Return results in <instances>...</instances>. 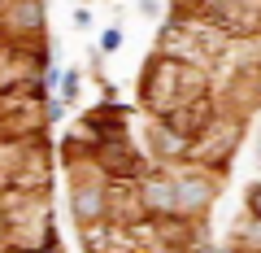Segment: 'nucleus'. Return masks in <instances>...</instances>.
I'll return each instance as SVG.
<instances>
[{"instance_id":"nucleus-1","label":"nucleus","mask_w":261,"mask_h":253,"mask_svg":"<svg viewBox=\"0 0 261 253\" xmlns=\"http://www.w3.org/2000/svg\"><path fill=\"white\" fill-rule=\"evenodd\" d=\"M140 101L166 166L178 157L192 179H222L261 109V0H174Z\"/></svg>"},{"instance_id":"nucleus-2","label":"nucleus","mask_w":261,"mask_h":253,"mask_svg":"<svg viewBox=\"0 0 261 253\" xmlns=\"http://www.w3.org/2000/svg\"><path fill=\"white\" fill-rule=\"evenodd\" d=\"M44 27L35 0H0V244L48 232Z\"/></svg>"}]
</instances>
